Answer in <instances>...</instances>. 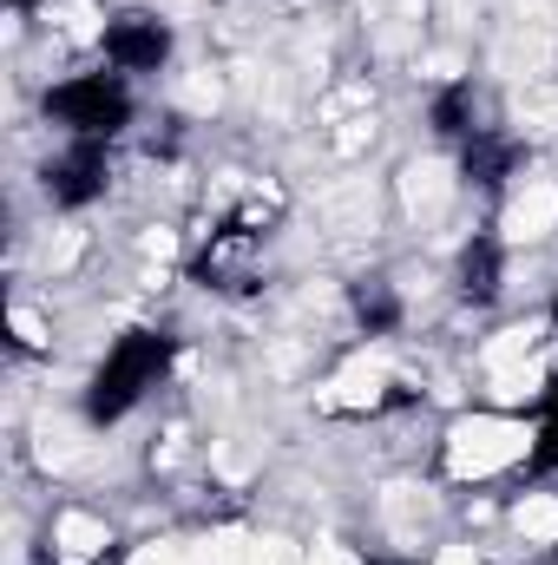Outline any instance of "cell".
Returning a JSON list of instances; mask_svg holds the SVG:
<instances>
[{"mask_svg":"<svg viewBox=\"0 0 558 565\" xmlns=\"http://www.w3.org/2000/svg\"><path fill=\"white\" fill-rule=\"evenodd\" d=\"M53 546H60V559L86 565V559H99V553L112 546V533H106V520H93V513H60Z\"/></svg>","mask_w":558,"mask_h":565,"instance_id":"cell-5","label":"cell"},{"mask_svg":"<svg viewBox=\"0 0 558 565\" xmlns=\"http://www.w3.org/2000/svg\"><path fill=\"white\" fill-rule=\"evenodd\" d=\"M552 231H558V184L526 178V184L513 191V204H506V237H513V244H539V237H552Z\"/></svg>","mask_w":558,"mask_h":565,"instance_id":"cell-2","label":"cell"},{"mask_svg":"<svg viewBox=\"0 0 558 565\" xmlns=\"http://www.w3.org/2000/svg\"><path fill=\"white\" fill-rule=\"evenodd\" d=\"M513 526H519L526 546H558V493H526Z\"/></svg>","mask_w":558,"mask_h":565,"instance_id":"cell-6","label":"cell"},{"mask_svg":"<svg viewBox=\"0 0 558 565\" xmlns=\"http://www.w3.org/2000/svg\"><path fill=\"white\" fill-rule=\"evenodd\" d=\"M533 342H539V322H519V329H500L493 342H486V375L493 369H513V362H533Z\"/></svg>","mask_w":558,"mask_h":565,"instance_id":"cell-8","label":"cell"},{"mask_svg":"<svg viewBox=\"0 0 558 565\" xmlns=\"http://www.w3.org/2000/svg\"><path fill=\"white\" fill-rule=\"evenodd\" d=\"M184 99H191L197 113H204V106H217V79H191V86H184Z\"/></svg>","mask_w":558,"mask_h":565,"instance_id":"cell-12","label":"cell"},{"mask_svg":"<svg viewBox=\"0 0 558 565\" xmlns=\"http://www.w3.org/2000/svg\"><path fill=\"white\" fill-rule=\"evenodd\" d=\"M382 513H388L395 540H415V533H420V520H427V500H420V487H388Z\"/></svg>","mask_w":558,"mask_h":565,"instance_id":"cell-10","label":"cell"},{"mask_svg":"<svg viewBox=\"0 0 558 565\" xmlns=\"http://www.w3.org/2000/svg\"><path fill=\"white\" fill-rule=\"evenodd\" d=\"M388 382H395V369H388L382 355H362V362H348V369L322 388V408H375V402L388 395Z\"/></svg>","mask_w":558,"mask_h":565,"instance_id":"cell-3","label":"cell"},{"mask_svg":"<svg viewBox=\"0 0 558 565\" xmlns=\"http://www.w3.org/2000/svg\"><path fill=\"white\" fill-rule=\"evenodd\" d=\"M433 565H480V553H473V546H447Z\"/></svg>","mask_w":558,"mask_h":565,"instance_id":"cell-13","label":"cell"},{"mask_svg":"<svg viewBox=\"0 0 558 565\" xmlns=\"http://www.w3.org/2000/svg\"><path fill=\"white\" fill-rule=\"evenodd\" d=\"M447 198H453V171H447L440 158H415V164L401 171V204H408L415 217H433Z\"/></svg>","mask_w":558,"mask_h":565,"instance_id":"cell-4","label":"cell"},{"mask_svg":"<svg viewBox=\"0 0 558 565\" xmlns=\"http://www.w3.org/2000/svg\"><path fill=\"white\" fill-rule=\"evenodd\" d=\"M533 447V427L506 422V415H473L447 434V467L460 480H486V473H506L519 454Z\"/></svg>","mask_w":558,"mask_h":565,"instance_id":"cell-1","label":"cell"},{"mask_svg":"<svg viewBox=\"0 0 558 565\" xmlns=\"http://www.w3.org/2000/svg\"><path fill=\"white\" fill-rule=\"evenodd\" d=\"M132 565H197V559H191L178 540H158V546H139V559Z\"/></svg>","mask_w":558,"mask_h":565,"instance_id":"cell-11","label":"cell"},{"mask_svg":"<svg viewBox=\"0 0 558 565\" xmlns=\"http://www.w3.org/2000/svg\"><path fill=\"white\" fill-rule=\"evenodd\" d=\"M257 553H264V540L224 526V533H211V540L197 546V565H257Z\"/></svg>","mask_w":558,"mask_h":565,"instance_id":"cell-7","label":"cell"},{"mask_svg":"<svg viewBox=\"0 0 558 565\" xmlns=\"http://www.w3.org/2000/svg\"><path fill=\"white\" fill-rule=\"evenodd\" d=\"M546 388V369L539 362H513V369H493V402H533Z\"/></svg>","mask_w":558,"mask_h":565,"instance_id":"cell-9","label":"cell"}]
</instances>
